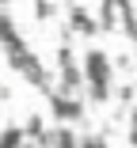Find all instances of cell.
Masks as SVG:
<instances>
[{
    "mask_svg": "<svg viewBox=\"0 0 137 148\" xmlns=\"http://www.w3.org/2000/svg\"><path fill=\"white\" fill-rule=\"evenodd\" d=\"M23 129H27V137H31L34 144H38V140H42V137L50 133V129H46V118H42V114H31V118H27V125H23Z\"/></svg>",
    "mask_w": 137,
    "mask_h": 148,
    "instance_id": "cell-4",
    "label": "cell"
},
{
    "mask_svg": "<svg viewBox=\"0 0 137 148\" xmlns=\"http://www.w3.org/2000/svg\"><path fill=\"white\" fill-rule=\"evenodd\" d=\"M50 106H53V114H57L61 125L80 122V118H84V103H80L76 95H61V91H53V95H50Z\"/></svg>",
    "mask_w": 137,
    "mask_h": 148,
    "instance_id": "cell-2",
    "label": "cell"
},
{
    "mask_svg": "<svg viewBox=\"0 0 137 148\" xmlns=\"http://www.w3.org/2000/svg\"><path fill=\"white\" fill-rule=\"evenodd\" d=\"M133 69V57L129 53H114V72H129Z\"/></svg>",
    "mask_w": 137,
    "mask_h": 148,
    "instance_id": "cell-7",
    "label": "cell"
},
{
    "mask_svg": "<svg viewBox=\"0 0 137 148\" xmlns=\"http://www.w3.org/2000/svg\"><path fill=\"white\" fill-rule=\"evenodd\" d=\"M23 137H27V129L8 125V129H4V140H0V148H23Z\"/></svg>",
    "mask_w": 137,
    "mask_h": 148,
    "instance_id": "cell-5",
    "label": "cell"
},
{
    "mask_svg": "<svg viewBox=\"0 0 137 148\" xmlns=\"http://www.w3.org/2000/svg\"><path fill=\"white\" fill-rule=\"evenodd\" d=\"M118 103H122V110H133V103H137V87L133 84H122L118 87Z\"/></svg>",
    "mask_w": 137,
    "mask_h": 148,
    "instance_id": "cell-6",
    "label": "cell"
},
{
    "mask_svg": "<svg viewBox=\"0 0 137 148\" xmlns=\"http://www.w3.org/2000/svg\"><path fill=\"white\" fill-rule=\"evenodd\" d=\"M80 31V34H99V19H88L84 8H69V34Z\"/></svg>",
    "mask_w": 137,
    "mask_h": 148,
    "instance_id": "cell-3",
    "label": "cell"
},
{
    "mask_svg": "<svg viewBox=\"0 0 137 148\" xmlns=\"http://www.w3.org/2000/svg\"><path fill=\"white\" fill-rule=\"evenodd\" d=\"M84 76H88V95L92 103H107L111 99V76H114V57H107L103 49H88L84 53Z\"/></svg>",
    "mask_w": 137,
    "mask_h": 148,
    "instance_id": "cell-1",
    "label": "cell"
},
{
    "mask_svg": "<svg viewBox=\"0 0 137 148\" xmlns=\"http://www.w3.org/2000/svg\"><path fill=\"white\" fill-rule=\"evenodd\" d=\"M50 15H57V4H34V19H50Z\"/></svg>",
    "mask_w": 137,
    "mask_h": 148,
    "instance_id": "cell-8",
    "label": "cell"
}]
</instances>
